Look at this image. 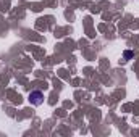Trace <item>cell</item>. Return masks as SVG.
<instances>
[{
    "instance_id": "obj_1",
    "label": "cell",
    "mask_w": 139,
    "mask_h": 137,
    "mask_svg": "<svg viewBox=\"0 0 139 137\" xmlns=\"http://www.w3.org/2000/svg\"><path fill=\"white\" fill-rule=\"evenodd\" d=\"M42 100H44V95H42V92H39V90H34V92L29 94V102H31L32 105H41Z\"/></svg>"
},
{
    "instance_id": "obj_2",
    "label": "cell",
    "mask_w": 139,
    "mask_h": 137,
    "mask_svg": "<svg viewBox=\"0 0 139 137\" xmlns=\"http://www.w3.org/2000/svg\"><path fill=\"white\" fill-rule=\"evenodd\" d=\"M125 57H126V58H131L133 53H131V52H125Z\"/></svg>"
}]
</instances>
